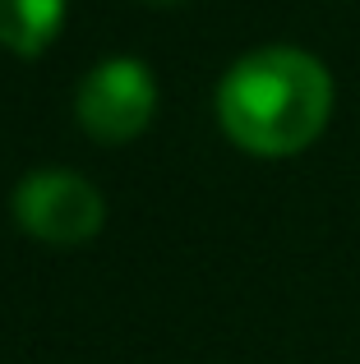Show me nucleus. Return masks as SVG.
Here are the masks:
<instances>
[{"mask_svg":"<svg viewBox=\"0 0 360 364\" xmlns=\"http://www.w3.org/2000/svg\"><path fill=\"white\" fill-rule=\"evenodd\" d=\"M333 116V74L300 46H259L226 70L217 120L254 157H296Z\"/></svg>","mask_w":360,"mask_h":364,"instance_id":"1","label":"nucleus"},{"mask_svg":"<svg viewBox=\"0 0 360 364\" xmlns=\"http://www.w3.org/2000/svg\"><path fill=\"white\" fill-rule=\"evenodd\" d=\"M65 0H0V42L18 55H37L60 33Z\"/></svg>","mask_w":360,"mask_h":364,"instance_id":"4","label":"nucleus"},{"mask_svg":"<svg viewBox=\"0 0 360 364\" xmlns=\"http://www.w3.org/2000/svg\"><path fill=\"white\" fill-rule=\"evenodd\" d=\"M14 217L46 245H79L102 231V194L74 171H33L14 189Z\"/></svg>","mask_w":360,"mask_h":364,"instance_id":"3","label":"nucleus"},{"mask_svg":"<svg viewBox=\"0 0 360 364\" xmlns=\"http://www.w3.org/2000/svg\"><path fill=\"white\" fill-rule=\"evenodd\" d=\"M148 5H180V0H148Z\"/></svg>","mask_w":360,"mask_h":364,"instance_id":"5","label":"nucleus"},{"mask_svg":"<svg viewBox=\"0 0 360 364\" xmlns=\"http://www.w3.org/2000/svg\"><path fill=\"white\" fill-rule=\"evenodd\" d=\"M79 124L97 143H125L148 129L157 107V83L144 60L134 55H116L102 60L88 79L79 83Z\"/></svg>","mask_w":360,"mask_h":364,"instance_id":"2","label":"nucleus"}]
</instances>
